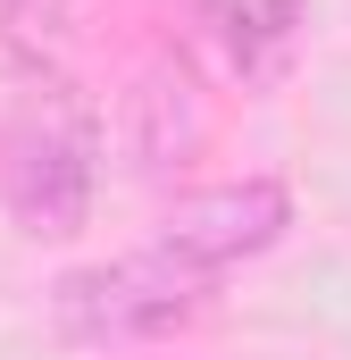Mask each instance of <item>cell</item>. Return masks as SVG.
<instances>
[{
    "instance_id": "1",
    "label": "cell",
    "mask_w": 351,
    "mask_h": 360,
    "mask_svg": "<svg viewBox=\"0 0 351 360\" xmlns=\"http://www.w3.org/2000/svg\"><path fill=\"white\" fill-rule=\"evenodd\" d=\"M100 193V109L67 76H25L0 134V201L34 243H59L92 218Z\"/></svg>"
},
{
    "instance_id": "2",
    "label": "cell",
    "mask_w": 351,
    "mask_h": 360,
    "mask_svg": "<svg viewBox=\"0 0 351 360\" xmlns=\"http://www.w3.org/2000/svg\"><path fill=\"white\" fill-rule=\"evenodd\" d=\"M209 293H218V276H201L192 260H176L168 243H143V252L67 269L59 285H51V319H59L67 344L117 352V344H151V335L184 327Z\"/></svg>"
},
{
    "instance_id": "3",
    "label": "cell",
    "mask_w": 351,
    "mask_h": 360,
    "mask_svg": "<svg viewBox=\"0 0 351 360\" xmlns=\"http://www.w3.org/2000/svg\"><path fill=\"white\" fill-rule=\"evenodd\" d=\"M284 226H293V193L276 176H243V184L184 193L168 218H159L151 243H168L176 260H192L201 276H226V269H243V260H260V252H276Z\"/></svg>"
},
{
    "instance_id": "4",
    "label": "cell",
    "mask_w": 351,
    "mask_h": 360,
    "mask_svg": "<svg viewBox=\"0 0 351 360\" xmlns=\"http://www.w3.org/2000/svg\"><path fill=\"white\" fill-rule=\"evenodd\" d=\"M201 143H209V109L192 92V68L184 59H151L134 76V92H126V168L143 184H159L176 168H192Z\"/></svg>"
},
{
    "instance_id": "5",
    "label": "cell",
    "mask_w": 351,
    "mask_h": 360,
    "mask_svg": "<svg viewBox=\"0 0 351 360\" xmlns=\"http://www.w3.org/2000/svg\"><path fill=\"white\" fill-rule=\"evenodd\" d=\"M293 25H301V0H226L234 68H243V76H267V68L293 51Z\"/></svg>"
},
{
    "instance_id": "6",
    "label": "cell",
    "mask_w": 351,
    "mask_h": 360,
    "mask_svg": "<svg viewBox=\"0 0 351 360\" xmlns=\"http://www.w3.org/2000/svg\"><path fill=\"white\" fill-rule=\"evenodd\" d=\"M0 17H8L17 42H51V34L67 25V0H0Z\"/></svg>"
}]
</instances>
